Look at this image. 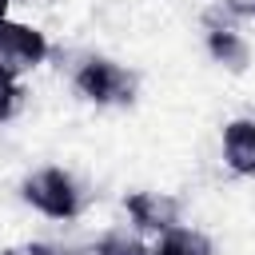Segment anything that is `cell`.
I'll return each instance as SVG.
<instances>
[{
  "instance_id": "cell-2",
  "label": "cell",
  "mask_w": 255,
  "mask_h": 255,
  "mask_svg": "<svg viewBox=\"0 0 255 255\" xmlns=\"http://www.w3.org/2000/svg\"><path fill=\"white\" fill-rule=\"evenodd\" d=\"M72 84L84 100H92L100 108L104 104H131V96H135V76L128 68H120L116 60H104V56H88L76 68Z\"/></svg>"
},
{
  "instance_id": "cell-12",
  "label": "cell",
  "mask_w": 255,
  "mask_h": 255,
  "mask_svg": "<svg viewBox=\"0 0 255 255\" xmlns=\"http://www.w3.org/2000/svg\"><path fill=\"white\" fill-rule=\"evenodd\" d=\"M8 4H12V0H0V20L8 16Z\"/></svg>"
},
{
  "instance_id": "cell-8",
  "label": "cell",
  "mask_w": 255,
  "mask_h": 255,
  "mask_svg": "<svg viewBox=\"0 0 255 255\" xmlns=\"http://www.w3.org/2000/svg\"><path fill=\"white\" fill-rule=\"evenodd\" d=\"M96 255H151V247H143L135 235H124V231H112L96 243Z\"/></svg>"
},
{
  "instance_id": "cell-11",
  "label": "cell",
  "mask_w": 255,
  "mask_h": 255,
  "mask_svg": "<svg viewBox=\"0 0 255 255\" xmlns=\"http://www.w3.org/2000/svg\"><path fill=\"white\" fill-rule=\"evenodd\" d=\"M28 255H72V251H64V247H48V243H32Z\"/></svg>"
},
{
  "instance_id": "cell-10",
  "label": "cell",
  "mask_w": 255,
  "mask_h": 255,
  "mask_svg": "<svg viewBox=\"0 0 255 255\" xmlns=\"http://www.w3.org/2000/svg\"><path fill=\"white\" fill-rule=\"evenodd\" d=\"M219 8L227 16H243V20H255V0H219Z\"/></svg>"
},
{
  "instance_id": "cell-3",
  "label": "cell",
  "mask_w": 255,
  "mask_h": 255,
  "mask_svg": "<svg viewBox=\"0 0 255 255\" xmlns=\"http://www.w3.org/2000/svg\"><path fill=\"white\" fill-rule=\"evenodd\" d=\"M0 60L12 64L16 72L20 68H36L48 60V36L32 24H20V20H0Z\"/></svg>"
},
{
  "instance_id": "cell-7",
  "label": "cell",
  "mask_w": 255,
  "mask_h": 255,
  "mask_svg": "<svg viewBox=\"0 0 255 255\" xmlns=\"http://www.w3.org/2000/svg\"><path fill=\"white\" fill-rule=\"evenodd\" d=\"M151 255H211V239L195 227H171L155 239Z\"/></svg>"
},
{
  "instance_id": "cell-6",
  "label": "cell",
  "mask_w": 255,
  "mask_h": 255,
  "mask_svg": "<svg viewBox=\"0 0 255 255\" xmlns=\"http://www.w3.org/2000/svg\"><path fill=\"white\" fill-rule=\"evenodd\" d=\"M223 159L235 175H255V120H231L223 128Z\"/></svg>"
},
{
  "instance_id": "cell-1",
  "label": "cell",
  "mask_w": 255,
  "mask_h": 255,
  "mask_svg": "<svg viewBox=\"0 0 255 255\" xmlns=\"http://www.w3.org/2000/svg\"><path fill=\"white\" fill-rule=\"evenodd\" d=\"M20 195L48 219H76L80 215V187L64 167H40L20 183Z\"/></svg>"
},
{
  "instance_id": "cell-9",
  "label": "cell",
  "mask_w": 255,
  "mask_h": 255,
  "mask_svg": "<svg viewBox=\"0 0 255 255\" xmlns=\"http://www.w3.org/2000/svg\"><path fill=\"white\" fill-rule=\"evenodd\" d=\"M20 104V80H16V68L0 60V120H8Z\"/></svg>"
},
{
  "instance_id": "cell-4",
  "label": "cell",
  "mask_w": 255,
  "mask_h": 255,
  "mask_svg": "<svg viewBox=\"0 0 255 255\" xmlns=\"http://www.w3.org/2000/svg\"><path fill=\"white\" fill-rule=\"evenodd\" d=\"M124 207H128V215H131V223L135 227H143V231H171V227H179V203L171 199V195H159V191H131L128 199H124Z\"/></svg>"
},
{
  "instance_id": "cell-5",
  "label": "cell",
  "mask_w": 255,
  "mask_h": 255,
  "mask_svg": "<svg viewBox=\"0 0 255 255\" xmlns=\"http://www.w3.org/2000/svg\"><path fill=\"white\" fill-rule=\"evenodd\" d=\"M207 24V52L223 64V68H231V72H243L247 68V60H251V48H247V40L227 24V20H219L215 12L203 20Z\"/></svg>"
},
{
  "instance_id": "cell-13",
  "label": "cell",
  "mask_w": 255,
  "mask_h": 255,
  "mask_svg": "<svg viewBox=\"0 0 255 255\" xmlns=\"http://www.w3.org/2000/svg\"><path fill=\"white\" fill-rule=\"evenodd\" d=\"M0 255H20V251H0Z\"/></svg>"
}]
</instances>
